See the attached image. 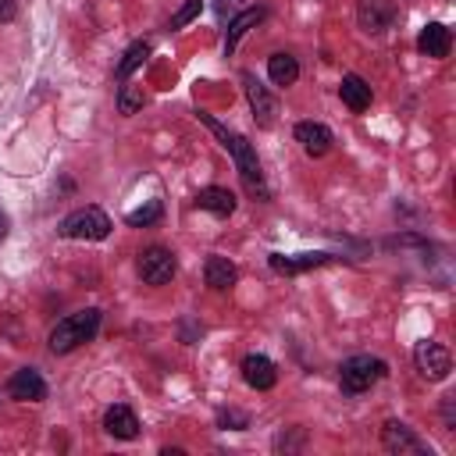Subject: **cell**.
Here are the masks:
<instances>
[{
    "label": "cell",
    "mask_w": 456,
    "mask_h": 456,
    "mask_svg": "<svg viewBox=\"0 0 456 456\" xmlns=\"http://www.w3.org/2000/svg\"><path fill=\"white\" fill-rule=\"evenodd\" d=\"M196 207L207 210V214H217V217H228L235 210V192L232 189H221V185H207L196 192Z\"/></svg>",
    "instance_id": "2e32d148"
},
{
    "label": "cell",
    "mask_w": 456,
    "mask_h": 456,
    "mask_svg": "<svg viewBox=\"0 0 456 456\" xmlns=\"http://www.w3.org/2000/svg\"><path fill=\"white\" fill-rule=\"evenodd\" d=\"M292 135H296V142L303 146V153H306V157H324V153L331 150V142H335L331 128H328V125H321V121H299Z\"/></svg>",
    "instance_id": "30bf717a"
},
{
    "label": "cell",
    "mask_w": 456,
    "mask_h": 456,
    "mask_svg": "<svg viewBox=\"0 0 456 456\" xmlns=\"http://www.w3.org/2000/svg\"><path fill=\"white\" fill-rule=\"evenodd\" d=\"M217 424H221V428H235V431H242V428H249V417L239 413V410H221V413H217Z\"/></svg>",
    "instance_id": "d4e9b609"
},
{
    "label": "cell",
    "mask_w": 456,
    "mask_h": 456,
    "mask_svg": "<svg viewBox=\"0 0 456 456\" xmlns=\"http://www.w3.org/2000/svg\"><path fill=\"white\" fill-rule=\"evenodd\" d=\"M385 374H388V363H385V360L360 353V356L342 360V367H338V385H342L346 395H360V392H367L370 385H378Z\"/></svg>",
    "instance_id": "3957f363"
},
{
    "label": "cell",
    "mask_w": 456,
    "mask_h": 456,
    "mask_svg": "<svg viewBox=\"0 0 456 456\" xmlns=\"http://www.w3.org/2000/svg\"><path fill=\"white\" fill-rule=\"evenodd\" d=\"M264 18V7H246V11H239L232 21H228V36H224V53H232L235 46H239V39L256 25Z\"/></svg>",
    "instance_id": "ffe728a7"
},
{
    "label": "cell",
    "mask_w": 456,
    "mask_h": 456,
    "mask_svg": "<svg viewBox=\"0 0 456 456\" xmlns=\"http://www.w3.org/2000/svg\"><path fill=\"white\" fill-rule=\"evenodd\" d=\"M356 18H360V28L385 32L392 25V18H395V7H392V0H360Z\"/></svg>",
    "instance_id": "4fadbf2b"
},
{
    "label": "cell",
    "mask_w": 456,
    "mask_h": 456,
    "mask_svg": "<svg viewBox=\"0 0 456 456\" xmlns=\"http://www.w3.org/2000/svg\"><path fill=\"white\" fill-rule=\"evenodd\" d=\"M200 118V125H207L217 139H221V146L232 153V160H235V167H239V175H242V182H246V189L253 192V196H260V200H267L271 192H267V185H264V171H260V160H256V150L246 142V135H239V132H232V128H224L217 118H210V114H196Z\"/></svg>",
    "instance_id": "6da1fadb"
},
{
    "label": "cell",
    "mask_w": 456,
    "mask_h": 456,
    "mask_svg": "<svg viewBox=\"0 0 456 456\" xmlns=\"http://www.w3.org/2000/svg\"><path fill=\"white\" fill-rule=\"evenodd\" d=\"M338 96H342V103H346L353 114H360V110H367V107H370V86H367L360 75H342Z\"/></svg>",
    "instance_id": "e0dca14e"
},
{
    "label": "cell",
    "mask_w": 456,
    "mask_h": 456,
    "mask_svg": "<svg viewBox=\"0 0 456 456\" xmlns=\"http://www.w3.org/2000/svg\"><path fill=\"white\" fill-rule=\"evenodd\" d=\"M14 18V0H0V21H11Z\"/></svg>",
    "instance_id": "484cf974"
},
{
    "label": "cell",
    "mask_w": 456,
    "mask_h": 456,
    "mask_svg": "<svg viewBox=\"0 0 456 456\" xmlns=\"http://www.w3.org/2000/svg\"><path fill=\"white\" fill-rule=\"evenodd\" d=\"M200 11H203V0H185V4H182V7L171 14L167 28H171V32H175V28H185V25H189V21H192Z\"/></svg>",
    "instance_id": "cb8c5ba5"
},
{
    "label": "cell",
    "mask_w": 456,
    "mask_h": 456,
    "mask_svg": "<svg viewBox=\"0 0 456 456\" xmlns=\"http://www.w3.org/2000/svg\"><path fill=\"white\" fill-rule=\"evenodd\" d=\"M381 445H385L388 452H399V456H406V452H413V456L431 452L428 442H420V438H417L406 424H399V420H388V424L381 428Z\"/></svg>",
    "instance_id": "9c48e42d"
},
{
    "label": "cell",
    "mask_w": 456,
    "mask_h": 456,
    "mask_svg": "<svg viewBox=\"0 0 456 456\" xmlns=\"http://www.w3.org/2000/svg\"><path fill=\"white\" fill-rule=\"evenodd\" d=\"M7 228H11V221H7V214H4V210H0V242H4V239H7Z\"/></svg>",
    "instance_id": "83f0119b"
},
{
    "label": "cell",
    "mask_w": 456,
    "mask_h": 456,
    "mask_svg": "<svg viewBox=\"0 0 456 456\" xmlns=\"http://www.w3.org/2000/svg\"><path fill=\"white\" fill-rule=\"evenodd\" d=\"M413 363H417V370H420L424 381H445L449 370H452V356H449V349H445L442 342H431V338L417 342V349H413Z\"/></svg>",
    "instance_id": "8992f818"
},
{
    "label": "cell",
    "mask_w": 456,
    "mask_h": 456,
    "mask_svg": "<svg viewBox=\"0 0 456 456\" xmlns=\"http://www.w3.org/2000/svg\"><path fill=\"white\" fill-rule=\"evenodd\" d=\"M103 431H107L110 438L132 442V438L139 435V420H135L132 406H125V403H114V406H107V410H103Z\"/></svg>",
    "instance_id": "7c38bea8"
},
{
    "label": "cell",
    "mask_w": 456,
    "mask_h": 456,
    "mask_svg": "<svg viewBox=\"0 0 456 456\" xmlns=\"http://www.w3.org/2000/svg\"><path fill=\"white\" fill-rule=\"evenodd\" d=\"M321 264H331V256L328 253H299V256L271 253V267L281 271V274H299V271H310V267H321Z\"/></svg>",
    "instance_id": "ac0fdd59"
},
{
    "label": "cell",
    "mask_w": 456,
    "mask_h": 456,
    "mask_svg": "<svg viewBox=\"0 0 456 456\" xmlns=\"http://www.w3.org/2000/svg\"><path fill=\"white\" fill-rule=\"evenodd\" d=\"M242 378H246L249 388L267 392V388H274V381H278V367H274V360H267L264 353H249V356L242 360Z\"/></svg>",
    "instance_id": "8fae6325"
},
{
    "label": "cell",
    "mask_w": 456,
    "mask_h": 456,
    "mask_svg": "<svg viewBox=\"0 0 456 456\" xmlns=\"http://www.w3.org/2000/svg\"><path fill=\"white\" fill-rule=\"evenodd\" d=\"M100 317H103V314H100L96 306H86V310H75V314L61 317V321L50 328V353L64 356V353H71V349L93 342V335L100 331Z\"/></svg>",
    "instance_id": "7a4b0ae2"
},
{
    "label": "cell",
    "mask_w": 456,
    "mask_h": 456,
    "mask_svg": "<svg viewBox=\"0 0 456 456\" xmlns=\"http://www.w3.org/2000/svg\"><path fill=\"white\" fill-rule=\"evenodd\" d=\"M160 214H164V207H160V200H150L146 207H139V210H128V224L132 228H146V224H153V221H160Z\"/></svg>",
    "instance_id": "603a6c76"
},
{
    "label": "cell",
    "mask_w": 456,
    "mask_h": 456,
    "mask_svg": "<svg viewBox=\"0 0 456 456\" xmlns=\"http://www.w3.org/2000/svg\"><path fill=\"white\" fill-rule=\"evenodd\" d=\"M449 46H452V36H449V28H445L442 21H428V25L420 28V36H417V50H420L424 57H445Z\"/></svg>",
    "instance_id": "5bb4252c"
},
{
    "label": "cell",
    "mask_w": 456,
    "mask_h": 456,
    "mask_svg": "<svg viewBox=\"0 0 456 456\" xmlns=\"http://www.w3.org/2000/svg\"><path fill=\"white\" fill-rule=\"evenodd\" d=\"M239 0H214V7H217V14H228V7H235Z\"/></svg>",
    "instance_id": "4316f807"
},
{
    "label": "cell",
    "mask_w": 456,
    "mask_h": 456,
    "mask_svg": "<svg viewBox=\"0 0 456 456\" xmlns=\"http://www.w3.org/2000/svg\"><path fill=\"white\" fill-rule=\"evenodd\" d=\"M242 86H246V100H249L253 121H256L260 128H271V125H274V114H278V103H274V96L267 93V86H260L256 75H249V71H242Z\"/></svg>",
    "instance_id": "ba28073f"
},
{
    "label": "cell",
    "mask_w": 456,
    "mask_h": 456,
    "mask_svg": "<svg viewBox=\"0 0 456 456\" xmlns=\"http://www.w3.org/2000/svg\"><path fill=\"white\" fill-rule=\"evenodd\" d=\"M61 239H82V242H100L110 235V217L100 207H78L57 224Z\"/></svg>",
    "instance_id": "277c9868"
},
{
    "label": "cell",
    "mask_w": 456,
    "mask_h": 456,
    "mask_svg": "<svg viewBox=\"0 0 456 456\" xmlns=\"http://www.w3.org/2000/svg\"><path fill=\"white\" fill-rule=\"evenodd\" d=\"M146 53H150V43H132V46L125 50V57H121V64H118L114 78H118V82H128V75L146 61Z\"/></svg>",
    "instance_id": "44dd1931"
},
{
    "label": "cell",
    "mask_w": 456,
    "mask_h": 456,
    "mask_svg": "<svg viewBox=\"0 0 456 456\" xmlns=\"http://www.w3.org/2000/svg\"><path fill=\"white\" fill-rule=\"evenodd\" d=\"M203 278H207V285L214 289V292H228L232 285H235V278H239V271H235V264L228 260V256H207V264H203Z\"/></svg>",
    "instance_id": "9a60e30c"
},
{
    "label": "cell",
    "mask_w": 456,
    "mask_h": 456,
    "mask_svg": "<svg viewBox=\"0 0 456 456\" xmlns=\"http://www.w3.org/2000/svg\"><path fill=\"white\" fill-rule=\"evenodd\" d=\"M135 267H139V278H142L146 285H167V281L175 278V271H178L175 253L164 249V246H146V249L139 253Z\"/></svg>",
    "instance_id": "5b68a950"
},
{
    "label": "cell",
    "mask_w": 456,
    "mask_h": 456,
    "mask_svg": "<svg viewBox=\"0 0 456 456\" xmlns=\"http://www.w3.org/2000/svg\"><path fill=\"white\" fill-rule=\"evenodd\" d=\"M7 399L14 403H43L46 399V381L36 367H18L7 378Z\"/></svg>",
    "instance_id": "52a82bcc"
},
{
    "label": "cell",
    "mask_w": 456,
    "mask_h": 456,
    "mask_svg": "<svg viewBox=\"0 0 456 456\" xmlns=\"http://www.w3.org/2000/svg\"><path fill=\"white\" fill-rule=\"evenodd\" d=\"M142 103H146L142 86L121 82V89H118V114H135V110H142Z\"/></svg>",
    "instance_id": "7402d4cb"
},
{
    "label": "cell",
    "mask_w": 456,
    "mask_h": 456,
    "mask_svg": "<svg viewBox=\"0 0 456 456\" xmlns=\"http://www.w3.org/2000/svg\"><path fill=\"white\" fill-rule=\"evenodd\" d=\"M267 78H271L278 89L292 86V82L299 78V64H296V57H292V53H285V50L271 53V57H267Z\"/></svg>",
    "instance_id": "d6986e66"
}]
</instances>
